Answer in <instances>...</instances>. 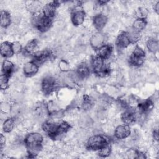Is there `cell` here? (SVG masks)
I'll return each instance as SVG.
<instances>
[{
  "instance_id": "obj_1",
  "label": "cell",
  "mask_w": 159,
  "mask_h": 159,
  "mask_svg": "<svg viewBox=\"0 0 159 159\" xmlns=\"http://www.w3.org/2000/svg\"><path fill=\"white\" fill-rule=\"evenodd\" d=\"M24 142L29 157L34 158L40 152L42 148L43 137L39 132H32L25 137Z\"/></svg>"
},
{
  "instance_id": "obj_2",
  "label": "cell",
  "mask_w": 159,
  "mask_h": 159,
  "mask_svg": "<svg viewBox=\"0 0 159 159\" xmlns=\"http://www.w3.org/2000/svg\"><path fill=\"white\" fill-rule=\"evenodd\" d=\"M105 60L98 55L93 56L91 60V68L95 75L100 77L109 76L111 72V68L109 64L105 63Z\"/></svg>"
},
{
  "instance_id": "obj_3",
  "label": "cell",
  "mask_w": 159,
  "mask_h": 159,
  "mask_svg": "<svg viewBox=\"0 0 159 159\" xmlns=\"http://www.w3.org/2000/svg\"><path fill=\"white\" fill-rule=\"evenodd\" d=\"M35 28L41 32H45L48 30L53 24V19L44 16L42 13H35L32 19Z\"/></svg>"
},
{
  "instance_id": "obj_4",
  "label": "cell",
  "mask_w": 159,
  "mask_h": 159,
  "mask_svg": "<svg viewBox=\"0 0 159 159\" xmlns=\"http://www.w3.org/2000/svg\"><path fill=\"white\" fill-rule=\"evenodd\" d=\"M60 80L53 76H45L41 83V89L45 95H50L60 86Z\"/></svg>"
},
{
  "instance_id": "obj_5",
  "label": "cell",
  "mask_w": 159,
  "mask_h": 159,
  "mask_svg": "<svg viewBox=\"0 0 159 159\" xmlns=\"http://www.w3.org/2000/svg\"><path fill=\"white\" fill-rule=\"evenodd\" d=\"M109 143V140L106 137L101 134H96L88 139L86 147L90 150H99Z\"/></svg>"
},
{
  "instance_id": "obj_6",
  "label": "cell",
  "mask_w": 159,
  "mask_h": 159,
  "mask_svg": "<svg viewBox=\"0 0 159 159\" xmlns=\"http://www.w3.org/2000/svg\"><path fill=\"white\" fill-rule=\"evenodd\" d=\"M145 58V51L140 46L136 45L129 57V63L134 67H139L144 63Z\"/></svg>"
},
{
  "instance_id": "obj_7",
  "label": "cell",
  "mask_w": 159,
  "mask_h": 159,
  "mask_svg": "<svg viewBox=\"0 0 159 159\" xmlns=\"http://www.w3.org/2000/svg\"><path fill=\"white\" fill-rule=\"evenodd\" d=\"M58 124L59 122L53 121H45L42 125V128L49 137L55 139L58 137Z\"/></svg>"
},
{
  "instance_id": "obj_8",
  "label": "cell",
  "mask_w": 159,
  "mask_h": 159,
  "mask_svg": "<svg viewBox=\"0 0 159 159\" xmlns=\"http://www.w3.org/2000/svg\"><path fill=\"white\" fill-rule=\"evenodd\" d=\"M86 17V13L84 11L80 6H76L71 13V20L72 24L75 26H79L81 25Z\"/></svg>"
},
{
  "instance_id": "obj_9",
  "label": "cell",
  "mask_w": 159,
  "mask_h": 159,
  "mask_svg": "<svg viewBox=\"0 0 159 159\" xmlns=\"http://www.w3.org/2000/svg\"><path fill=\"white\" fill-rule=\"evenodd\" d=\"M53 53L50 50L38 51L33 54L32 61H33L39 66V65H42L47 60H50L53 57Z\"/></svg>"
},
{
  "instance_id": "obj_10",
  "label": "cell",
  "mask_w": 159,
  "mask_h": 159,
  "mask_svg": "<svg viewBox=\"0 0 159 159\" xmlns=\"http://www.w3.org/2000/svg\"><path fill=\"white\" fill-rule=\"evenodd\" d=\"M137 117V112L132 107L124 109V111L121 114V120L124 124L130 125L134 124Z\"/></svg>"
},
{
  "instance_id": "obj_11",
  "label": "cell",
  "mask_w": 159,
  "mask_h": 159,
  "mask_svg": "<svg viewBox=\"0 0 159 159\" xmlns=\"http://www.w3.org/2000/svg\"><path fill=\"white\" fill-rule=\"evenodd\" d=\"M105 40V35L101 32H97L91 37L89 39V43L93 48L97 50L99 48L104 44Z\"/></svg>"
},
{
  "instance_id": "obj_12",
  "label": "cell",
  "mask_w": 159,
  "mask_h": 159,
  "mask_svg": "<svg viewBox=\"0 0 159 159\" xmlns=\"http://www.w3.org/2000/svg\"><path fill=\"white\" fill-rule=\"evenodd\" d=\"M59 5L60 4L58 1H52L45 4L42 7V14L47 17L53 19Z\"/></svg>"
},
{
  "instance_id": "obj_13",
  "label": "cell",
  "mask_w": 159,
  "mask_h": 159,
  "mask_svg": "<svg viewBox=\"0 0 159 159\" xmlns=\"http://www.w3.org/2000/svg\"><path fill=\"white\" fill-rule=\"evenodd\" d=\"M131 134L129 125L122 124L117 126L114 130V137L118 140H122L127 138Z\"/></svg>"
},
{
  "instance_id": "obj_14",
  "label": "cell",
  "mask_w": 159,
  "mask_h": 159,
  "mask_svg": "<svg viewBox=\"0 0 159 159\" xmlns=\"http://www.w3.org/2000/svg\"><path fill=\"white\" fill-rule=\"evenodd\" d=\"M107 17L102 13H99L93 17V23L96 30L100 32L104 28L107 22Z\"/></svg>"
},
{
  "instance_id": "obj_15",
  "label": "cell",
  "mask_w": 159,
  "mask_h": 159,
  "mask_svg": "<svg viewBox=\"0 0 159 159\" xmlns=\"http://www.w3.org/2000/svg\"><path fill=\"white\" fill-rule=\"evenodd\" d=\"M131 44L127 32L126 31L121 32L117 37L116 40V45L119 49H124L127 48Z\"/></svg>"
},
{
  "instance_id": "obj_16",
  "label": "cell",
  "mask_w": 159,
  "mask_h": 159,
  "mask_svg": "<svg viewBox=\"0 0 159 159\" xmlns=\"http://www.w3.org/2000/svg\"><path fill=\"white\" fill-rule=\"evenodd\" d=\"M39 66L33 61L26 62L23 66V73L27 77H32L37 74L39 71Z\"/></svg>"
},
{
  "instance_id": "obj_17",
  "label": "cell",
  "mask_w": 159,
  "mask_h": 159,
  "mask_svg": "<svg viewBox=\"0 0 159 159\" xmlns=\"http://www.w3.org/2000/svg\"><path fill=\"white\" fill-rule=\"evenodd\" d=\"M113 51V47L109 44H104L97 50V55L104 60L109 59L111 56Z\"/></svg>"
},
{
  "instance_id": "obj_18",
  "label": "cell",
  "mask_w": 159,
  "mask_h": 159,
  "mask_svg": "<svg viewBox=\"0 0 159 159\" xmlns=\"http://www.w3.org/2000/svg\"><path fill=\"white\" fill-rule=\"evenodd\" d=\"M154 102L152 99H147L143 101L139 102L137 105L138 110L139 111V113H142L147 114L148 113L153 107Z\"/></svg>"
},
{
  "instance_id": "obj_19",
  "label": "cell",
  "mask_w": 159,
  "mask_h": 159,
  "mask_svg": "<svg viewBox=\"0 0 159 159\" xmlns=\"http://www.w3.org/2000/svg\"><path fill=\"white\" fill-rule=\"evenodd\" d=\"M75 72L80 80H84L89 76L90 68L86 63H81L78 65Z\"/></svg>"
},
{
  "instance_id": "obj_20",
  "label": "cell",
  "mask_w": 159,
  "mask_h": 159,
  "mask_svg": "<svg viewBox=\"0 0 159 159\" xmlns=\"http://www.w3.org/2000/svg\"><path fill=\"white\" fill-rule=\"evenodd\" d=\"M0 53L1 56L4 58L11 57L14 54L12 48V43L7 41L2 42L1 45Z\"/></svg>"
},
{
  "instance_id": "obj_21",
  "label": "cell",
  "mask_w": 159,
  "mask_h": 159,
  "mask_svg": "<svg viewBox=\"0 0 159 159\" xmlns=\"http://www.w3.org/2000/svg\"><path fill=\"white\" fill-rule=\"evenodd\" d=\"M14 65L9 60H4L2 64L1 73L8 77H11L14 70Z\"/></svg>"
},
{
  "instance_id": "obj_22",
  "label": "cell",
  "mask_w": 159,
  "mask_h": 159,
  "mask_svg": "<svg viewBox=\"0 0 159 159\" xmlns=\"http://www.w3.org/2000/svg\"><path fill=\"white\" fill-rule=\"evenodd\" d=\"M95 101L93 98L89 95H84L81 102V108L84 111H88L91 109L94 106Z\"/></svg>"
},
{
  "instance_id": "obj_23",
  "label": "cell",
  "mask_w": 159,
  "mask_h": 159,
  "mask_svg": "<svg viewBox=\"0 0 159 159\" xmlns=\"http://www.w3.org/2000/svg\"><path fill=\"white\" fill-rule=\"evenodd\" d=\"M12 22L11 14L9 12L3 10L1 12V25L3 28L8 27Z\"/></svg>"
},
{
  "instance_id": "obj_24",
  "label": "cell",
  "mask_w": 159,
  "mask_h": 159,
  "mask_svg": "<svg viewBox=\"0 0 159 159\" xmlns=\"http://www.w3.org/2000/svg\"><path fill=\"white\" fill-rule=\"evenodd\" d=\"M37 45H38L37 40L35 39H32V40L29 41L25 46L24 48L22 50L23 53L25 55H31V54L33 55L35 53L34 51H35V49L37 48Z\"/></svg>"
},
{
  "instance_id": "obj_25",
  "label": "cell",
  "mask_w": 159,
  "mask_h": 159,
  "mask_svg": "<svg viewBox=\"0 0 159 159\" xmlns=\"http://www.w3.org/2000/svg\"><path fill=\"white\" fill-rule=\"evenodd\" d=\"M146 46L148 50L152 53H155L157 52L159 48L158 42L154 38H150L148 40H147Z\"/></svg>"
},
{
  "instance_id": "obj_26",
  "label": "cell",
  "mask_w": 159,
  "mask_h": 159,
  "mask_svg": "<svg viewBox=\"0 0 159 159\" xmlns=\"http://www.w3.org/2000/svg\"><path fill=\"white\" fill-rule=\"evenodd\" d=\"M147 22L146 19H136L132 23V28L137 31L140 32L143 30H144L147 26Z\"/></svg>"
},
{
  "instance_id": "obj_27",
  "label": "cell",
  "mask_w": 159,
  "mask_h": 159,
  "mask_svg": "<svg viewBox=\"0 0 159 159\" xmlns=\"http://www.w3.org/2000/svg\"><path fill=\"white\" fill-rule=\"evenodd\" d=\"M15 126V119L13 117L7 118L3 122L2 129L6 133L11 132Z\"/></svg>"
},
{
  "instance_id": "obj_28",
  "label": "cell",
  "mask_w": 159,
  "mask_h": 159,
  "mask_svg": "<svg viewBox=\"0 0 159 159\" xmlns=\"http://www.w3.org/2000/svg\"><path fill=\"white\" fill-rule=\"evenodd\" d=\"M127 32L131 43H135L140 39V32L134 30L132 28Z\"/></svg>"
},
{
  "instance_id": "obj_29",
  "label": "cell",
  "mask_w": 159,
  "mask_h": 159,
  "mask_svg": "<svg viewBox=\"0 0 159 159\" xmlns=\"http://www.w3.org/2000/svg\"><path fill=\"white\" fill-rule=\"evenodd\" d=\"M111 151L112 147L111 144L109 143L98 150V155L101 157H107L111 153Z\"/></svg>"
},
{
  "instance_id": "obj_30",
  "label": "cell",
  "mask_w": 159,
  "mask_h": 159,
  "mask_svg": "<svg viewBox=\"0 0 159 159\" xmlns=\"http://www.w3.org/2000/svg\"><path fill=\"white\" fill-rule=\"evenodd\" d=\"M9 77L1 73L0 76V86L2 90H6L9 87Z\"/></svg>"
},
{
  "instance_id": "obj_31",
  "label": "cell",
  "mask_w": 159,
  "mask_h": 159,
  "mask_svg": "<svg viewBox=\"0 0 159 159\" xmlns=\"http://www.w3.org/2000/svg\"><path fill=\"white\" fill-rule=\"evenodd\" d=\"M148 10L143 7H139L136 12L137 19H146V17L148 16Z\"/></svg>"
},
{
  "instance_id": "obj_32",
  "label": "cell",
  "mask_w": 159,
  "mask_h": 159,
  "mask_svg": "<svg viewBox=\"0 0 159 159\" xmlns=\"http://www.w3.org/2000/svg\"><path fill=\"white\" fill-rule=\"evenodd\" d=\"M58 68L63 73L70 71V65L65 60H61L58 63Z\"/></svg>"
},
{
  "instance_id": "obj_33",
  "label": "cell",
  "mask_w": 159,
  "mask_h": 159,
  "mask_svg": "<svg viewBox=\"0 0 159 159\" xmlns=\"http://www.w3.org/2000/svg\"><path fill=\"white\" fill-rule=\"evenodd\" d=\"M12 48L13 52L16 54H19L20 52H22V47L20 42L16 41L12 43Z\"/></svg>"
},
{
  "instance_id": "obj_34",
  "label": "cell",
  "mask_w": 159,
  "mask_h": 159,
  "mask_svg": "<svg viewBox=\"0 0 159 159\" xmlns=\"http://www.w3.org/2000/svg\"><path fill=\"white\" fill-rule=\"evenodd\" d=\"M0 143H1V151L2 152L6 143V137L4 136L2 134H1V137H0Z\"/></svg>"
},
{
  "instance_id": "obj_35",
  "label": "cell",
  "mask_w": 159,
  "mask_h": 159,
  "mask_svg": "<svg viewBox=\"0 0 159 159\" xmlns=\"http://www.w3.org/2000/svg\"><path fill=\"white\" fill-rule=\"evenodd\" d=\"M153 138L154 139V140H155L156 142H158V130H154L153 131Z\"/></svg>"
},
{
  "instance_id": "obj_36",
  "label": "cell",
  "mask_w": 159,
  "mask_h": 159,
  "mask_svg": "<svg viewBox=\"0 0 159 159\" xmlns=\"http://www.w3.org/2000/svg\"><path fill=\"white\" fill-rule=\"evenodd\" d=\"M153 9L155 11V12L157 13V14H158L159 13V1L157 2L154 6H153Z\"/></svg>"
}]
</instances>
